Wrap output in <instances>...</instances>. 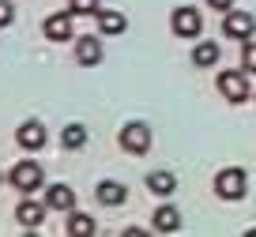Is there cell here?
<instances>
[{
    "mask_svg": "<svg viewBox=\"0 0 256 237\" xmlns=\"http://www.w3.org/2000/svg\"><path fill=\"white\" fill-rule=\"evenodd\" d=\"M42 34H46V42H53V46H60V42H72V16L68 12H56V16H49L46 23H42Z\"/></svg>",
    "mask_w": 256,
    "mask_h": 237,
    "instance_id": "8",
    "label": "cell"
},
{
    "mask_svg": "<svg viewBox=\"0 0 256 237\" xmlns=\"http://www.w3.org/2000/svg\"><path fill=\"white\" fill-rule=\"evenodd\" d=\"M42 218H46V204H38V200H30V196L19 200V207H16V222H19L23 230H38V226H42Z\"/></svg>",
    "mask_w": 256,
    "mask_h": 237,
    "instance_id": "11",
    "label": "cell"
},
{
    "mask_svg": "<svg viewBox=\"0 0 256 237\" xmlns=\"http://www.w3.org/2000/svg\"><path fill=\"white\" fill-rule=\"evenodd\" d=\"M102 0H68V16H98Z\"/></svg>",
    "mask_w": 256,
    "mask_h": 237,
    "instance_id": "19",
    "label": "cell"
},
{
    "mask_svg": "<svg viewBox=\"0 0 256 237\" xmlns=\"http://www.w3.org/2000/svg\"><path fill=\"white\" fill-rule=\"evenodd\" d=\"M222 34L234 38V42H248V38H252V16L241 12V8H230L222 16Z\"/></svg>",
    "mask_w": 256,
    "mask_h": 237,
    "instance_id": "6",
    "label": "cell"
},
{
    "mask_svg": "<svg viewBox=\"0 0 256 237\" xmlns=\"http://www.w3.org/2000/svg\"><path fill=\"white\" fill-rule=\"evenodd\" d=\"M98 34H106V38H117V34H124L128 30V19L120 16V12H113V8H98Z\"/></svg>",
    "mask_w": 256,
    "mask_h": 237,
    "instance_id": "12",
    "label": "cell"
},
{
    "mask_svg": "<svg viewBox=\"0 0 256 237\" xmlns=\"http://www.w3.org/2000/svg\"><path fill=\"white\" fill-rule=\"evenodd\" d=\"M12 23H16V4H12V0H0V30L12 26Z\"/></svg>",
    "mask_w": 256,
    "mask_h": 237,
    "instance_id": "20",
    "label": "cell"
},
{
    "mask_svg": "<svg viewBox=\"0 0 256 237\" xmlns=\"http://www.w3.org/2000/svg\"><path fill=\"white\" fill-rule=\"evenodd\" d=\"M94 230H98V222L90 218V214L76 211V207L68 211V234H72V237H87V234H94Z\"/></svg>",
    "mask_w": 256,
    "mask_h": 237,
    "instance_id": "16",
    "label": "cell"
},
{
    "mask_svg": "<svg viewBox=\"0 0 256 237\" xmlns=\"http://www.w3.org/2000/svg\"><path fill=\"white\" fill-rule=\"evenodd\" d=\"M94 200L102 207H120V204H128V188H124V184H117V181H102L94 188Z\"/></svg>",
    "mask_w": 256,
    "mask_h": 237,
    "instance_id": "14",
    "label": "cell"
},
{
    "mask_svg": "<svg viewBox=\"0 0 256 237\" xmlns=\"http://www.w3.org/2000/svg\"><path fill=\"white\" fill-rule=\"evenodd\" d=\"M46 140H49V132H46V124H38V120H26V124L16 128V143L23 150H30V154L46 147Z\"/></svg>",
    "mask_w": 256,
    "mask_h": 237,
    "instance_id": "9",
    "label": "cell"
},
{
    "mask_svg": "<svg viewBox=\"0 0 256 237\" xmlns=\"http://www.w3.org/2000/svg\"><path fill=\"white\" fill-rule=\"evenodd\" d=\"M170 30H174L177 38H200V30H204L200 12H196V8H188V4L174 8V16H170Z\"/></svg>",
    "mask_w": 256,
    "mask_h": 237,
    "instance_id": "5",
    "label": "cell"
},
{
    "mask_svg": "<svg viewBox=\"0 0 256 237\" xmlns=\"http://www.w3.org/2000/svg\"><path fill=\"white\" fill-rule=\"evenodd\" d=\"M218 94H222L230 106H245L248 98H252V83H248V72H241V68L218 72Z\"/></svg>",
    "mask_w": 256,
    "mask_h": 237,
    "instance_id": "1",
    "label": "cell"
},
{
    "mask_svg": "<svg viewBox=\"0 0 256 237\" xmlns=\"http://www.w3.org/2000/svg\"><path fill=\"white\" fill-rule=\"evenodd\" d=\"M211 188H215V196L218 200H245V192H248V174L241 166H226V170H218L215 174V184H211Z\"/></svg>",
    "mask_w": 256,
    "mask_h": 237,
    "instance_id": "2",
    "label": "cell"
},
{
    "mask_svg": "<svg viewBox=\"0 0 256 237\" xmlns=\"http://www.w3.org/2000/svg\"><path fill=\"white\" fill-rule=\"evenodd\" d=\"M151 226L158 230V234H177V230H181V211H177L174 204H162L158 211L151 214Z\"/></svg>",
    "mask_w": 256,
    "mask_h": 237,
    "instance_id": "13",
    "label": "cell"
},
{
    "mask_svg": "<svg viewBox=\"0 0 256 237\" xmlns=\"http://www.w3.org/2000/svg\"><path fill=\"white\" fill-rule=\"evenodd\" d=\"M8 184H12L16 192H23V196H34V192L46 184V174H42L38 162H30V158H26V162H16V166H12Z\"/></svg>",
    "mask_w": 256,
    "mask_h": 237,
    "instance_id": "3",
    "label": "cell"
},
{
    "mask_svg": "<svg viewBox=\"0 0 256 237\" xmlns=\"http://www.w3.org/2000/svg\"><path fill=\"white\" fill-rule=\"evenodd\" d=\"M72 207H76V188H72V184H49V188H46V211L68 214Z\"/></svg>",
    "mask_w": 256,
    "mask_h": 237,
    "instance_id": "10",
    "label": "cell"
},
{
    "mask_svg": "<svg viewBox=\"0 0 256 237\" xmlns=\"http://www.w3.org/2000/svg\"><path fill=\"white\" fill-rule=\"evenodd\" d=\"M192 64H196V68H211V64H218V46H215V42H196V49H192Z\"/></svg>",
    "mask_w": 256,
    "mask_h": 237,
    "instance_id": "18",
    "label": "cell"
},
{
    "mask_svg": "<svg viewBox=\"0 0 256 237\" xmlns=\"http://www.w3.org/2000/svg\"><path fill=\"white\" fill-rule=\"evenodd\" d=\"M174 188H177V177L170 174V170L147 174V192H154V196H174Z\"/></svg>",
    "mask_w": 256,
    "mask_h": 237,
    "instance_id": "15",
    "label": "cell"
},
{
    "mask_svg": "<svg viewBox=\"0 0 256 237\" xmlns=\"http://www.w3.org/2000/svg\"><path fill=\"white\" fill-rule=\"evenodd\" d=\"M87 143V124H64L60 128V147L64 150H80Z\"/></svg>",
    "mask_w": 256,
    "mask_h": 237,
    "instance_id": "17",
    "label": "cell"
},
{
    "mask_svg": "<svg viewBox=\"0 0 256 237\" xmlns=\"http://www.w3.org/2000/svg\"><path fill=\"white\" fill-rule=\"evenodd\" d=\"M256 68V49H252V38L245 42V49H241V72H252Z\"/></svg>",
    "mask_w": 256,
    "mask_h": 237,
    "instance_id": "21",
    "label": "cell"
},
{
    "mask_svg": "<svg viewBox=\"0 0 256 237\" xmlns=\"http://www.w3.org/2000/svg\"><path fill=\"white\" fill-rule=\"evenodd\" d=\"M208 4H211L215 12H222V16H226V12H230L234 4H238V0H208Z\"/></svg>",
    "mask_w": 256,
    "mask_h": 237,
    "instance_id": "22",
    "label": "cell"
},
{
    "mask_svg": "<svg viewBox=\"0 0 256 237\" xmlns=\"http://www.w3.org/2000/svg\"><path fill=\"white\" fill-rule=\"evenodd\" d=\"M120 150H128V154H147L151 150V124H144V120H132V124L120 128L117 136Z\"/></svg>",
    "mask_w": 256,
    "mask_h": 237,
    "instance_id": "4",
    "label": "cell"
},
{
    "mask_svg": "<svg viewBox=\"0 0 256 237\" xmlns=\"http://www.w3.org/2000/svg\"><path fill=\"white\" fill-rule=\"evenodd\" d=\"M72 53H76V64L94 68V64H102V38L98 34H83V38H76Z\"/></svg>",
    "mask_w": 256,
    "mask_h": 237,
    "instance_id": "7",
    "label": "cell"
}]
</instances>
